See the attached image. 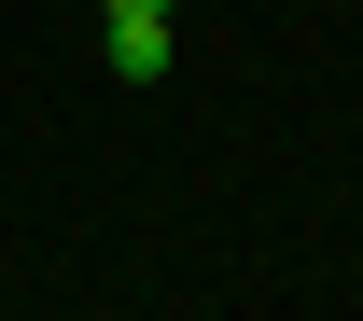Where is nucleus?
Here are the masks:
<instances>
[{
  "label": "nucleus",
  "mask_w": 363,
  "mask_h": 321,
  "mask_svg": "<svg viewBox=\"0 0 363 321\" xmlns=\"http://www.w3.org/2000/svg\"><path fill=\"white\" fill-rule=\"evenodd\" d=\"M168 14H182V0H98V28H112V70H126V84L168 70Z\"/></svg>",
  "instance_id": "nucleus-1"
}]
</instances>
